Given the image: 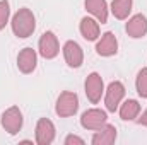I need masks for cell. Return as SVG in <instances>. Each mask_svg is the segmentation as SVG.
Instances as JSON below:
<instances>
[{"label": "cell", "mask_w": 147, "mask_h": 145, "mask_svg": "<svg viewBox=\"0 0 147 145\" xmlns=\"http://www.w3.org/2000/svg\"><path fill=\"white\" fill-rule=\"evenodd\" d=\"M123 97H125V85L120 80L110 82V85L105 89V106H106V111H110V113L118 111Z\"/></svg>", "instance_id": "277c9868"}, {"label": "cell", "mask_w": 147, "mask_h": 145, "mask_svg": "<svg viewBox=\"0 0 147 145\" xmlns=\"http://www.w3.org/2000/svg\"><path fill=\"white\" fill-rule=\"evenodd\" d=\"M38 65V53L33 48H22L17 55V68L22 73H33Z\"/></svg>", "instance_id": "30bf717a"}, {"label": "cell", "mask_w": 147, "mask_h": 145, "mask_svg": "<svg viewBox=\"0 0 147 145\" xmlns=\"http://www.w3.org/2000/svg\"><path fill=\"white\" fill-rule=\"evenodd\" d=\"M79 31L82 38L86 41H96L99 38V22L92 17H82L80 19V26H79Z\"/></svg>", "instance_id": "9a60e30c"}, {"label": "cell", "mask_w": 147, "mask_h": 145, "mask_svg": "<svg viewBox=\"0 0 147 145\" xmlns=\"http://www.w3.org/2000/svg\"><path fill=\"white\" fill-rule=\"evenodd\" d=\"M139 125H142V126H147V109L142 113V114H139L137 116V119H135Z\"/></svg>", "instance_id": "44dd1931"}, {"label": "cell", "mask_w": 147, "mask_h": 145, "mask_svg": "<svg viewBox=\"0 0 147 145\" xmlns=\"http://www.w3.org/2000/svg\"><path fill=\"white\" fill-rule=\"evenodd\" d=\"M84 145L86 142H84V138H80V137H77V135H67L65 137V145Z\"/></svg>", "instance_id": "ffe728a7"}, {"label": "cell", "mask_w": 147, "mask_h": 145, "mask_svg": "<svg viewBox=\"0 0 147 145\" xmlns=\"http://www.w3.org/2000/svg\"><path fill=\"white\" fill-rule=\"evenodd\" d=\"M125 31L127 34L134 39H140L147 34V17L144 14H135L128 19V22L125 24Z\"/></svg>", "instance_id": "8fae6325"}, {"label": "cell", "mask_w": 147, "mask_h": 145, "mask_svg": "<svg viewBox=\"0 0 147 145\" xmlns=\"http://www.w3.org/2000/svg\"><path fill=\"white\" fill-rule=\"evenodd\" d=\"M84 89H86V97L89 99L91 104H98L105 94V82H103V77L98 72H92L87 75L86 79V84H84Z\"/></svg>", "instance_id": "5b68a950"}, {"label": "cell", "mask_w": 147, "mask_h": 145, "mask_svg": "<svg viewBox=\"0 0 147 145\" xmlns=\"http://www.w3.org/2000/svg\"><path fill=\"white\" fill-rule=\"evenodd\" d=\"M84 5H86V10L91 15H94L98 22H101V24L108 22V3H106V0H86Z\"/></svg>", "instance_id": "4fadbf2b"}, {"label": "cell", "mask_w": 147, "mask_h": 145, "mask_svg": "<svg viewBox=\"0 0 147 145\" xmlns=\"http://www.w3.org/2000/svg\"><path fill=\"white\" fill-rule=\"evenodd\" d=\"M10 28L17 38H21V39L29 38L36 29V17H34L33 10L28 7L19 9L10 19Z\"/></svg>", "instance_id": "6da1fadb"}, {"label": "cell", "mask_w": 147, "mask_h": 145, "mask_svg": "<svg viewBox=\"0 0 147 145\" xmlns=\"http://www.w3.org/2000/svg\"><path fill=\"white\" fill-rule=\"evenodd\" d=\"M38 50H39V55L46 60H53L60 53V43L53 31H45L41 34L39 43H38Z\"/></svg>", "instance_id": "52a82bcc"}, {"label": "cell", "mask_w": 147, "mask_h": 145, "mask_svg": "<svg viewBox=\"0 0 147 145\" xmlns=\"http://www.w3.org/2000/svg\"><path fill=\"white\" fill-rule=\"evenodd\" d=\"M0 123H2V128L9 135H17L21 132V128H22V123H24L22 111L17 108V106H10L9 109L3 111Z\"/></svg>", "instance_id": "3957f363"}, {"label": "cell", "mask_w": 147, "mask_h": 145, "mask_svg": "<svg viewBox=\"0 0 147 145\" xmlns=\"http://www.w3.org/2000/svg\"><path fill=\"white\" fill-rule=\"evenodd\" d=\"M135 89H137V94H139L140 97H147V67L142 68L140 72L137 73Z\"/></svg>", "instance_id": "ac0fdd59"}, {"label": "cell", "mask_w": 147, "mask_h": 145, "mask_svg": "<svg viewBox=\"0 0 147 145\" xmlns=\"http://www.w3.org/2000/svg\"><path fill=\"white\" fill-rule=\"evenodd\" d=\"M132 3H134V0H113L111 2V14L118 21H125V19H128V15L132 12Z\"/></svg>", "instance_id": "e0dca14e"}, {"label": "cell", "mask_w": 147, "mask_h": 145, "mask_svg": "<svg viewBox=\"0 0 147 145\" xmlns=\"http://www.w3.org/2000/svg\"><path fill=\"white\" fill-rule=\"evenodd\" d=\"M79 111V96L72 91H63L55 104V113L60 118H70Z\"/></svg>", "instance_id": "7a4b0ae2"}, {"label": "cell", "mask_w": 147, "mask_h": 145, "mask_svg": "<svg viewBox=\"0 0 147 145\" xmlns=\"http://www.w3.org/2000/svg\"><path fill=\"white\" fill-rule=\"evenodd\" d=\"M96 53L99 55V56H113V55H116L118 53V39L116 36L108 31V33H105L101 39L98 41V44H96Z\"/></svg>", "instance_id": "7c38bea8"}, {"label": "cell", "mask_w": 147, "mask_h": 145, "mask_svg": "<svg viewBox=\"0 0 147 145\" xmlns=\"http://www.w3.org/2000/svg\"><path fill=\"white\" fill-rule=\"evenodd\" d=\"M106 123H108V114H106V111H103V109H99V108L87 109V111H84L82 116H80V125H82V128H86V130L96 132V130L103 128Z\"/></svg>", "instance_id": "8992f818"}, {"label": "cell", "mask_w": 147, "mask_h": 145, "mask_svg": "<svg viewBox=\"0 0 147 145\" xmlns=\"http://www.w3.org/2000/svg\"><path fill=\"white\" fill-rule=\"evenodd\" d=\"M10 19V5L9 0H0V31L5 29V26L9 24Z\"/></svg>", "instance_id": "d6986e66"}, {"label": "cell", "mask_w": 147, "mask_h": 145, "mask_svg": "<svg viewBox=\"0 0 147 145\" xmlns=\"http://www.w3.org/2000/svg\"><path fill=\"white\" fill-rule=\"evenodd\" d=\"M116 128H115V125H110V123H106L103 128H99V130H96V133H94V137H92V145H111L116 142Z\"/></svg>", "instance_id": "5bb4252c"}, {"label": "cell", "mask_w": 147, "mask_h": 145, "mask_svg": "<svg viewBox=\"0 0 147 145\" xmlns=\"http://www.w3.org/2000/svg\"><path fill=\"white\" fill-rule=\"evenodd\" d=\"M34 137H36V144L38 145H50L53 144L55 140V135H57V130H55V125L51 119L48 118H39L36 123V130H34Z\"/></svg>", "instance_id": "ba28073f"}, {"label": "cell", "mask_w": 147, "mask_h": 145, "mask_svg": "<svg viewBox=\"0 0 147 145\" xmlns=\"http://www.w3.org/2000/svg\"><path fill=\"white\" fill-rule=\"evenodd\" d=\"M118 113H120V118L123 121H134L140 114V104L137 99H127L120 104Z\"/></svg>", "instance_id": "2e32d148"}, {"label": "cell", "mask_w": 147, "mask_h": 145, "mask_svg": "<svg viewBox=\"0 0 147 145\" xmlns=\"http://www.w3.org/2000/svg\"><path fill=\"white\" fill-rule=\"evenodd\" d=\"M62 51H63L65 63H67L70 68H79V67H82V63H84V51H82V48H80L79 43L69 39V41L63 44Z\"/></svg>", "instance_id": "9c48e42d"}]
</instances>
